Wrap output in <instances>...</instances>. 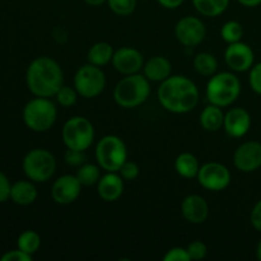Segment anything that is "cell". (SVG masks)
I'll use <instances>...</instances> for the list:
<instances>
[{
	"label": "cell",
	"instance_id": "1",
	"mask_svg": "<svg viewBox=\"0 0 261 261\" xmlns=\"http://www.w3.org/2000/svg\"><path fill=\"white\" fill-rule=\"evenodd\" d=\"M157 96L160 103L168 112L188 114L198 105L199 89L188 76L171 75L161 82Z\"/></svg>",
	"mask_w": 261,
	"mask_h": 261
},
{
	"label": "cell",
	"instance_id": "2",
	"mask_svg": "<svg viewBox=\"0 0 261 261\" xmlns=\"http://www.w3.org/2000/svg\"><path fill=\"white\" fill-rule=\"evenodd\" d=\"M25 81L28 89L36 97H55L64 86L63 69L54 59L40 56L28 65Z\"/></svg>",
	"mask_w": 261,
	"mask_h": 261
},
{
	"label": "cell",
	"instance_id": "3",
	"mask_svg": "<svg viewBox=\"0 0 261 261\" xmlns=\"http://www.w3.org/2000/svg\"><path fill=\"white\" fill-rule=\"evenodd\" d=\"M149 79L142 74L125 75L114 89V99L122 109H135L148 99L150 94Z\"/></svg>",
	"mask_w": 261,
	"mask_h": 261
},
{
	"label": "cell",
	"instance_id": "4",
	"mask_svg": "<svg viewBox=\"0 0 261 261\" xmlns=\"http://www.w3.org/2000/svg\"><path fill=\"white\" fill-rule=\"evenodd\" d=\"M241 93V82L229 71L214 74L206 84V98L209 103L227 107L233 103Z\"/></svg>",
	"mask_w": 261,
	"mask_h": 261
},
{
	"label": "cell",
	"instance_id": "5",
	"mask_svg": "<svg viewBox=\"0 0 261 261\" xmlns=\"http://www.w3.org/2000/svg\"><path fill=\"white\" fill-rule=\"evenodd\" d=\"M58 117V109L50 98L36 97L23 109L25 126L36 133H45L54 126Z\"/></svg>",
	"mask_w": 261,
	"mask_h": 261
},
{
	"label": "cell",
	"instance_id": "6",
	"mask_svg": "<svg viewBox=\"0 0 261 261\" xmlns=\"http://www.w3.org/2000/svg\"><path fill=\"white\" fill-rule=\"evenodd\" d=\"M96 160L106 172H119L127 161V149L124 140L117 135H106L96 147Z\"/></svg>",
	"mask_w": 261,
	"mask_h": 261
},
{
	"label": "cell",
	"instance_id": "7",
	"mask_svg": "<svg viewBox=\"0 0 261 261\" xmlns=\"http://www.w3.org/2000/svg\"><path fill=\"white\" fill-rule=\"evenodd\" d=\"M23 172L33 182H46L56 171V158L50 150L36 148L23 160Z\"/></svg>",
	"mask_w": 261,
	"mask_h": 261
},
{
	"label": "cell",
	"instance_id": "8",
	"mask_svg": "<svg viewBox=\"0 0 261 261\" xmlns=\"http://www.w3.org/2000/svg\"><path fill=\"white\" fill-rule=\"evenodd\" d=\"M61 137L68 149L86 152L94 139L93 124L87 117L74 116L64 124Z\"/></svg>",
	"mask_w": 261,
	"mask_h": 261
},
{
	"label": "cell",
	"instance_id": "9",
	"mask_svg": "<svg viewBox=\"0 0 261 261\" xmlns=\"http://www.w3.org/2000/svg\"><path fill=\"white\" fill-rule=\"evenodd\" d=\"M106 76L99 66L87 64L79 68L74 75V88L84 98H94L103 92Z\"/></svg>",
	"mask_w": 261,
	"mask_h": 261
},
{
	"label": "cell",
	"instance_id": "10",
	"mask_svg": "<svg viewBox=\"0 0 261 261\" xmlns=\"http://www.w3.org/2000/svg\"><path fill=\"white\" fill-rule=\"evenodd\" d=\"M198 182L209 191H222L231 184V172L219 162H208L199 168Z\"/></svg>",
	"mask_w": 261,
	"mask_h": 261
},
{
	"label": "cell",
	"instance_id": "11",
	"mask_svg": "<svg viewBox=\"0 0 261 261\" xmlns=\"http://www.w3.org/2000/svg\"><path fill=\"white\" fill-rule=\"evenodd\" d=\"M205 25L199 18L186 15L181 18L175 27L176 38L181 45L186 47H194L200 45L205 38Z\"/></svg>",
	"mask_w": 261,
	"mask_h": 261
},
{
	"label": "cell",
	"instance_id": "12",
	"mask_svg": "<svg viewBox=\"0 0 261 261\" xmlns=\"http://www.w3.org/2000/svg\"><path fill=\"white\" fill-rule=\"evenodd\" d=\"M224 60L231 70L244 73L254 66L255 54L247 43L239 41V42L229 43L224 51Z\"/></svg>",
	"mask_w": 261,
	"mask_h": 261
},
{
	"label": "cell",
	"instance_id": "13",
	"mask_svg": "<svg viewBox=\"0 0 261 261\" xmlns=\"http://www.w3.org/2000/svg\"><path fill=\"white\" fill-rule=\"evenodd\" d=\"M233 163L241 172L250 173L261 167V143L246 142L240 145L233 155Z\"/></svg>",
	"mask_w": 261,
	"mask_h": 261
},
{
	"label": "cell",
	"instance_id": "14",
	"mask_svg": "<svg viewBox=\"0 0 261 261\" xmlns=\"http://www.w3.org/2000/svg\"><path fill=\"white\" fill-rule=\"evenodd\" d=\"M81 191L82 184L76 176L64 175L54 182L51 188V198L60 205H68L79 198Z\"/></svg>",
	"mask_w": 261,
	"mask_h": 261
},
{
	"label": "cell",
	"instance_id": "15",
	"mask_svg": "<svg viewBox=\"0 0 261 261\" xmlns=\"http://www.w3.org/2000/svg\"><path fill=\"white\" fill-rule=\"evenodd\" d=\"M112 65L119 73L124 74V75L137 74L144 66V58L137 48L121 47L114 53Z\"/></svg>",
	"mask_w": 261,
	"mask_h": 261
},
{
	"label": "cell",
	"instance_id": "16",
	"mask_svg": "<svg viewBox=\"0 0 261 261\" xmlns=\"http://www.w3.org/2000/svg\"><path fill=\"white\" fill-rule=\"evenodd\" d=\"M223 127L231 138H242L251 127V116L242 107H234L224 114Z\"/></svg>",
	"mask_w": 261,
	"mask_h": 261
},
{
	"label": "cell",
	"instance_id": "17",
	"mask_svg": "<svg viewBox=\"0 0 261 261\" xmlns=\"http://www.w3.org/2000/svg\"><path fill=\"white\" fill-rule=\"evenodd\" d=\"M181 213L188 222L193 224H201L206 221L209 206L205 199L196 194L188 195L181 203Z\"/></svg>",
	"mask_w": 261,
	"mask_h": 261
},
{
	"label": "cell",
	"instance_id": "18",
	"mask_svg": "<svg viewBox=\"0 0 261 261\" xmlns=\"http://www.w3.org/2000/svg\"><path fill=\"white\" fill-rule=\"evenodd\" d=\"M97 193L105 201H116L124 193V178L117 172H107L97 182Z\"/></svg>",
	"mask_w": 261,
	"mask_h": 261
},
{
	"label": "cell",
	"instance_id": "19",
	"mask_svg": "<svg viewBox=\"0 0 261 261\" xmlns=\"http://www.w3.org/2000/svg\"><path fill=\"white\" fill-rule=\"evenodd\" d=\"M143 70L150 82H163L171 76L172 64L165 56H153L144 64Z\"/></svg>",
	"mask_w": 261,
	"mask_h": 261
},
{
	"label": "cell",
	"instance_id": "20",
	"mask_svg": "<svg viewBox=\"0 0 261 261\" xmlns=\"http://www.w3.org/2000/svg\"><path fill=\"white\" fill-rule=\"evenodd\" d=\"M37 199V189L33 181H17L10 189V200L18 205H31Z\"/></svg>",
	"mask_w": 261,
	"mask_h": 261
},
{
	"label": "cell",
	"instance_id": "21",
	"mask_svg": "<svg viewBox=\"0 0 261 261\" xmlns=\"http://www.w3.org/2000/svg\"><path fill=\"white\" fill-rule=\"evenodd\" d=\"M224 122V114L222 107L216 105H209L201 111L200 125L206 132H218Z\"/></svg>",
	"mask_w": 261,
	"mask_h": 261
},
{
	"label": "cell",
	"instance_id": "22",
	"mask_svg": "<svg viewBox=\"0 0 261 261\" xmlns=\"http://www.w3.org/2000/svg\"><path fill=\"white\" fill-rule=\"evenodd\" d=\"M175 168L176 172L185 178H194L198 176L199 166L198 158L193 154V153L184 152L177 155L175 161Z\"/></svg>",
	"mask_w": 261,
	"mask_h": 261
},
{
	"label": "cell",
	"instance_id": "23",
	"mask_svg": "<svg viewBox=\"0 0 261 261\" xmlns=\"http://www.w3.org/2000/svg\"><path fill=\"white\" fill-rule=\"evenodd\" d=\"M114 48L109 42H97L89 48L88 61L89 64L96 66H103L112 61L114 58Z\"/></svg>",
	"mask_w": 261,
	"mask_h": 261
},
{
	"label": "cell",
	"instance_id": "24",
	"mask_svg": "<svg viewBox=\"0 0 261 261\" xmlns=\"http://www.w3.org/2000/svg\"><path fill=\"white\" fill-rule=\"evenodd\" d=\"M195 9L204 17H218L226 12L229 0H193Z\"/></svg>",
	"mask_w": 261,
	"mask_h": 261
},
{
	"label": "cell",
	"instance_id": "25",
	"mask_svg": "<svg viewBox=\"0 0 261 261\" xmlns=\"http://www.w3.org/2000/svg\"><path fill=\"white\" fill-rule=\"evenodd\" d=\"M194 68L200 75L212 76L218 69V61L212 54L200 53L194 58Z\"/></svg>",
	"mask_w": 261,
	"mask_h": 261
},
{
	"label": "cell",
	"instance_id": "26",
	"mask_svg": "<svg viewBox=\"0 0 261 261\" xmlns=\"http://www.w3.org/2000/svg\"><path fill=\"white\" fill-rule=\"evenodd\" d=\"M17 245L19 250H22V251L27 252V254L30 255H33L38 251V249H40L41 237L37 232L28 229V231L22 232V233L19 234Z\"/></svg>",
	"mask_w": 261,
	"mask_h": 261
},
{
	"label": "cell",
	"instance_id": "27",
	"mask_svg": "<svg viewBox=\"0 0 261 261\" xmlns=\"http://www.w3.org/2000/svg\"><path fill=\"white\" fill-rule=\"evenodd\" d=\"M75 176L78 177L82 186L96 185L99 181V178H101L99 166L92 165V163H84V165L79 166V170Z\"/></svg>",
	"mask_w": 261,
	"mask_h": 261
},
{
	"label": "cell",
	"instance_id": "28",
	"mask_svg": "<svg viewBox=\"0 0 261 261\" xmlns=\"http://www.w3.org/2000/svg\"><path fill=\"white\" fill-rule=\"evenodd\" d=\"M221 36L223 41H226L228 45L239 42L244 36V27L241 25V23L236 22V20H229V22L224 23L223 27H222Z\"/></svg>",
	"mask_w": 261,
	"mask_h": 261
},
{
	"label": "cell",
	"instance_id": "29",
	"mask_svg": "<svg viewBox=\"0 0 261 261\" xmlns=\"http://www.w3.org/2000/svg\"><path fill=\"white\" fill-rule=\"evenodd\" d=\"M109 8L117 15L127 17L137 9V0H107Z\"/></svg>",
	"mask_w": 261,
	"mask_h": 261
},
{
	"label": "cell",
	"instance_id": "30",
	"mask_svg": "<svg viewBox=\"0 0 261 261\" xmlns=\"http://www.w3.org/2000/svg\"><path fill=\"white\" fill-rule=\"evenodd\" d=\"M56 101L61 105L63 107H70L78 99V92L75 88H71V87L63 86L58 91V93L55 94Z\"/></svg>",
	"mask_w": 261,
	"mask_h": 261
},
{
	"label": "cell",
	"instance_id": "31",
	"mask_svg": "<svg viewBox=\"0 0 261 261\" xmlns=\"http://www.w3.org/2000/svg\"><path fill=\"white\" fill-rule=\"evenodd\" d=\"M119 172L120 176L124 178V181H133L139 176L140 170L139 166H138L137 163L133 162V161H126V162L121 166Z\"/></svg>",
	"mask_w": 261,
	"mask_h": 261
},
{
	"label": "cell",
	"instance_id": "32",
	"mask_svg": "<svg viewBox=\"0 0 261 261\" xmlns=\"http://www.w3.org/2000/svg\"><path fill=\"white\" fill-rule=\"evenodd\" d=\"M188 252L191 260H201L206 256L208 250L204 242L194 241L188 246Z\"/></svg>",
	"mask_w": 261,
	"mask_h": 261
},
{
	"label": "cell",
	"instance_id": "33",
	"mask_svg": "<svg viewBox=\"0 0 261 261\" xmlns=\"http://www.w3.org/2000/svg\"><path fill=\"white\" fill-rule=\"evenodd\" d=\"M65 163L73 167H78V166L84 165L86 162V155H84L83 150H75V149H68L65 152Z\"/></svg>",
	"mask_w": 261,
	"mask_h": 261
},
{
	"label": "cell",
	"instance_id": "34",
	"mask_svg": "<svg viewBox=\"0 0 261 261\" xmlns=\"http://www.w3.org/2000/svg\"><path fill=\"white\" fill-rule=\"evenodd\" d=\"M249 83L255 93L261 94V63L255 64V65L250 69Z\"/></svg>",
	"mask_w": 261,
	"mask_h": 261
},
{
	"label": "cell",
	"instance_id": "35",
	"mask_svg": "<svg viewBox=\"0 0 261 261\" xmlns=\"http://www.w3.org/2000/svg\"><path fill=\"white\" fill-rule=\"evenodd\" d=\"M165 261H190L188 249L184 247H173V249L168 250L167 254L163 256Z\"/></svg>",
	"mask_w": 261,
	"mask_h": 261
},
{
	"label": "cell",
	"instance_id": "36",
	"mask_svg": "<svg viewBox=\"0 0 261 261\" xmlns=\"http://www.w3.org/2000/svg\"><path fill=\"white\" fill-rule=\"evenodd\" d=\"M2 261H31L32 260V255L27 254V252L22 251V250H12V251H8L0 257Z\"/></svg>",
	"mask_w": 261,
	"mask_h": 261
},
{
	"label": "cell",
	"instance_id": "37",
	"mask_svg": "<svg viewBox=\"0 0 261 261\" xmlns=\"http://www.w3.org/2000/svg\"><path fill=\"white\" fill-rule=\"evenodd\" d=\"M10 189H12V185L8 177L4 173L0 172V204L10 199Z\"/></svg>",
	"mask_w": 261,
	"mask_h": 261
},
{
	"label": "cell",
	"instance_id": "38",
	"mask_svg": "<svg viewBox=\"0 0 261 261\" xmlns=\"http://www.w3.org/2000/svg\"><path fill=\"white\" fill-rule=\"evenodd\" d=\"M250 221H251L252 227H254L256 231L261 232V199L255 204L254 208H252Z\"/></svg>",
	"mask_w": 261,
	"mask_h": 261
},
{
	"label": "cell",
	"instance_id": "39",
	"mask_svg": "<svg viewBox=\"0 0 261 261\" xmlns=\"http://www.w3.org/2000/svg\"><path fill=\"white\" fill-rule=\"evenodd\" d=\"M157 2L161 7L166 9H177L178 7H181L184 0H157Z\"/></svg>",
	"mask_w": 261,
	"mask_h": 261
},
{
	"label": "cell",
	"instance_id": "40",
	"mask_svg": "<svg viewBox=\"0 0 261 261\" xmlns=\"http://www.w3.org/2000/svg\"><path fill=\"white\" fill-rule=\"evenodd\" d=\"M241 5L247 8H255V7H259L261 4V0H237Z\"/></svg>",
	"mask_w": 261,
	"mask_h": 261
},
{
	"label": "cell",
	"instance_id": "41",
	"mask_svg": "<svg viewBox=\"0 0 261 261\" xmlns=\"http://www.w3.org/2000/svg\"><path fill=\"white\" fill-rule=\"evenodd\" d=\"M84 3L91 5V7H99V5L107 3V0H84Z\"/></svg>",
	"mask_w": 261,
	"mask_h": 261
},
{
	"label": "cell",
	"instance_id": "42",
	"mask_svg": "<svg viewBox=\"0 0 261 261\" xmlns=\"http://www.w3.org/2000/svg\"><path fill=\"white\" fill-rule=\"evenodd\" d=\"M256 257L261 261V240L259 241V244H257V247H256Z\"/></svg>",
	"mask_w": 261,
	"mask_h": 261
}]
</instances>
